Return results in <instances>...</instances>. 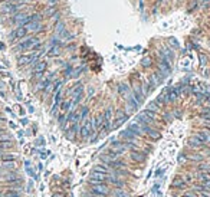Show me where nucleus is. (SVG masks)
<instances>
[{
	"instance_id": "f257e3e1",
	"label": "nucleus",
	"mask_w": 210,
	"mask_h": 197,
	"mask_svg": "<svg viewBox=\"0 0 210 197\" xmlns=\"http://www.w3.org/2000/svg\"><path fill=\"white\" fill-rule=\"evenodd\" d=\"M88 191H91L92 194L98 197H109L112 193V189L109 187L107 183H101V181H88Z\"/></svg>"
},
{
	"instance_id": "f03ea898",
	"label": "nucleus",
	"mask_w": 210,
	"mask_h": 197,
	"mask_svg": "<svg viewBox=\"0 0 210 197\" xmlns=\"http://www.w3.org/2000/svg\"><path fill=\"white\" fill-rule=\"evenodd\" d=\"M36 48H40V43H39L38 39L27 38L17 45L16 50H36Z\"/></svg>"
},
{
	"instance_id": "7ed1b4c3",
	"label": "nucleus",
	"mask_w": 210,
	"mask_h": 197,
	"mask_svg": "<svg viewBox=\"0 0 210 197\" xmlns=\"http://www.w3.org/2000/svg\"><path fill=\"white\" fill-rule=\"evenodd\" d=\"M128 114H127V111H124V109H117L115 111V118H114V121L111 122V127H112V130H115V128H118V127H121L124 122L128 119Z\"/></svg>"
},
{
	"instance_id": "20e7f679",
	"label": "nucleus",
	"mask_w": 210,
	"mask_h": 197,
	"mask_svg": "<svg viewBox=\"0 0 210 197\" xmlns=\"http://www.w3.org/2000/svg\"><path fill=\"white\" fill-rule=\"evenodd\" d=\"M107 184L114 187V189H125L128 183H127L125 178H121V177L108 176V178H107Z\"/></svg>"
},
{
	"instance_id": "39448f33",
	"label": "nucleus",
	"mask_w": 210,
	"mask_h": 197,
	"mask_svg": "<svg viewBox=\"0 0 210 197\" xmlns=\"http://www.w3.org/2000/svg\"><path fill=\"white\" fill-rule=\"evenodd\" d=\"M109 148H112V150L115 151V153H117L120 157H122V155H124L127 151H128V148H127V144L124 143V141H121V140H115V138L111 140V145H109Z\"/></svg>"
},
{
	"instance_id": "423d86ee",
	"label": "nucleus",
	"mask_w": 210,
	"mask_h": 197,
	"mask_svg": "<svg viewBox=\"0 0 210 197\" xmlns=\"http://www.w3.org/2000/svg\"><path fill=\"white\" fill-rule=\"evenodd\" d=\"M189 187H190V184H187V183H186V180L183 178V176H176L174 178H173L171 189H176V190L183 191V190H187Z\"/></svg>"
},
{
	"instance_id": "0eeeda50",
	"label": "nucleus",
	"mask_w": 210,
	"mask_h": 197,
	"mask_svg": "<svg viewBox=\"0 0 210 197\" xmlns=\"http://www.w3.org/2000/svg\"><path fill=\"white\" fill-rule=\"evenodd\" d=\"M187 147H189L190 150H193V151H197V150H203V148L206 147V144L202 143L196 135H191V137L187 140Z\"/></svg>"
},
{
	"instance_id": "6e6552de",
	"label": "nucleus",
	"mask_w": 210,
	"mask_h": 197,
	"mask_svg": "<svg viewBox=\"0 0 210 197\" xmlns=\"http://www.w3.org/2000/svg\"><path fill=\"white\" fill-rule=\"evenodd\" d=\"M130 160L132 161V163L143 164V163H145V160H147V155L141 153V148H140V150H131V151H130Z\"/></svg>"
},
{
	"instance_id": "1a4fd4ad",
	"label": "nucleus",
	"mask_w": 210,
	"mask_h": 197,
	"mask_svg": "<svg viewBox=\"0 0 210 197\" xmlns=\"http://www.w3.org/2000/svg\"><path fill=\"white\" fill-rule=\"evenodd\" d=\"M117 91L118 94L121 95L124 99H128V97H131L132 95V91H131V86H128V84H124V82H121V84H118L117 86Z\"/></svg>"
},
{
	"instance_id": "9d476101",
	"label": "nucleus",
	"mask_w": 210,
	"mask_h": 197,
	"mask_svg": "<svg viewBox=\"0 0 210 197\" xmlns=\"http://www.w3.org/2000/svg\"><path fill=\"white\" fill-rule=\"evenodd\" d=\"M128 130H130L132 134L137 135L138 138H145V134H144V131L141 130V125H140L137 121L132 122V124H130V125H128Z\"/></svg>"
},
{
	"instance_id": "9b49d317",
	"label": "nucleus",
	"mask_w": 210,
	"mask_h": 197,
	"mask_svg": "<svg viewBox=\"0 0 210 197\" xmlns=\"http://www.w3.org/2000/svg\"><path fill=\"white\" fill-rule=\"evenodd\" d=\"M138 102H137V101H135V98L132 97V95H131V97H128V99H127V114H128V115H131V114L132 112H135V111H137V108H138Z\"/></svg>"
},
{
	"instance_id": "f8f14e48",
	"label": "nucleus",
	"mask_w": 210,
	"mask_h": 197,
	"mask_svg": "<svg viewBox=\"0 0 210 197\" xmlns=\"http://www.w3.org/2000/svg\"><path fill=\"white\" fill-rule=\"evenodd\" d=\"M92 171H98V173H102V174H107V176H111L112 174V170L108 167V166H105V164L99 163L97 164L95 167L92 168Z\"/></svg>"
},
{
	"instance_id": "ddd939ff",
	"label": "nucleus",
	"mask_w": 210,
	"mask_h": 197,
	"mask_svg": "<svg viewBox=\"0 0 210 197\" xmlns=\"http://www.w3.org/2000/svg\"><path fill=\"white\" fill-rule=\"evenodd\" d=\"M107 178H108L107 174H102V173H98V171H91V176H89V180L101 181V183H107Z\"/></svg>"
},
{
	"instance_id": "4468645a",
	"label": "nucleus",
	"mask_w": 210,
	"mask_h": 197,
	"mask_svg": "<svg viewBox=\"0 0 210 197\" xmlns=\"http://www.w3.org/2000/svg\"><path fill=\"white\" fill-rule=\"evenodd\" d=\"M79 130H81L79 122H75V124H72V125H71V130L66 132V137H68V138H71V140H74V138H75V135L79 132Z\"/></svg>"
},
{
	"instance_id": "2eb2a0df",
	"label": "nucleus",
	"mask_w": 210,
	"mask_h": 197,
	"mask_svg": "<svg viewBox=\"0 0 210 197\" xmlns=\"http://www.w3.org/2000/svg\"><path fill=\"white\" fill-rule=\"evenodd\" d=\"M48 68V63L45 61H40L39 63H36V66H35L33 72L36 73V76H42V73L45 72V69Z\"/></svg>"
},
{
	"instance_id": "dca6fc26",
	"label": "nucleus",
	"mask_w": 210,
	"mask_h": 197,
	"mask_svg": "<svg viewBox=\"0 0 210 197\" xmlns=\"http://www.w3.org/2000/svg\"><path fill=\"white\" fill-rule=\"evenodd\" d=\"M187 160H190V161H193V163H203L204 161V157H203L202 154H199V153H191V154H187Z\"/></svg>"
},
{
	"instance_id": "f3484780",
	"label": "nucleus",
	"mask_w": 210,
	"mask_h": 197,
	"mask_svg": "<svg viewBox=\"0 0 210 197\" xmlns=\"http://www.w3.org/2000/svg\"><path fill=\"white\" fill-rule=\"evenodd\" d=\"M2 197H22V194L17 189H6Z\"/></svg>"
},
{
	"instance_id": "a211bd4d",
	"label": "nucleus",
	"mask_w": 210,
	"mask_h": 197,
	"mask_svg": "<svg viewBox=\"0 0 210 197\" xmlns=\"http://www.w3.org/2000/svg\"><path fill=\"white\" fill-rule=\"evenodd\" d=\"M40 23H39V22H30V23H27V25H26V29H27V32H35V30H36V32H39V30H42V27H40Z\"/></svg>"
},
{
	"instance_id": "6ab92c4d",
	"label": "nucleus",
	"mask_w": 210,
	"mask_h": 197,
	"mask_svg": "<svg viewBox=\"0 0 210 197\" xmlns=\"http://www.w3.org/2000/svg\"><path fill=\"white\" fill-rule=\"evenodd\" d=\"M111 196L112 197H130V194H128V191L125 189H114Z\"/></svg>"
},
{
	"instance_id": "aec40b11",
	"label": "nucleus",
	"mask_w": 210,
	"mask_h": 197,
	"mask_svg": "<svg viewBox=\"0 0 210 197\" xmlns=\"http://www.w3.org/2000/svg\"><path fill=\"white\" fill-rule=\"evenodd\" d=\"M15 35H16V39H23L27 35V29L25 26H19L16 30H15Z\"/></svg>"
},
{
	"instance_id": "412c9836",
	"label": "nucleus",
	"mask_w": 210,
	"mask_h": 197,
	"mask_svg": "<svg viewBox=\"0 0 210 197\" xmlns=\"http://www.w3.org/2000/svg\"><path fill=\"white\" fill-rule=\"evenodd\" d=\"M147 109H150V111H153V112H157V114H160V112H161V109H160V105L157 104L156 101H151V102L148 104Z\"/></svg>"
},
{
	"instance_id": "4be33fe9",
	"label": "nucleus",
	"mask_w": 210,
	"mask_h": 197,
	"mask_svg": "<svg viewBox=\"0 0 210 197\" xmlns=\"http://www.w3.org/2000/svg\"><path fill=\"white\" fill-rule=\"evenodd\" d=\"M13 147V141H0V150L2 151H6V150H10Z\"/></svg>"
},
{
	"instance_id": "5701e85b",
	"label": "nucleus",
	"mask_w": 210,
	"mask_h": 197,
	"mask_svg": "<svg viewBox=\"0 0 210 197\" xmlns=\"http://www.w3.org/2000/svg\"><path fill=\"white\" fill-rule=\"evenodd\" d=\"M104 119L108 122H112V108L108 107V108L105 109V114H104Z\"/></svg>"
},
{
	"instance_id": "b1692460",
	"label": "nucleus",
	"mask_w": 210,
	"mask_h": 197,
	"mask_svg": "<svg viewBox=\"0 0 210 197\" xmlns=\"http://www.w3.org/2000/svg\"><path fill=\"white\" fill-rule=\"evenodd\" d=\"M151 65H153V61H151V58H150V56H145V58L141 61V66L145 68V69H147V68H150Z\"/></svg>"
},
{
	"instance_id": "393cba45",
	"label": "nucleus",
	"mask_w": 210,
	"mask_h": 197,
	"mask_svg": "<svg viewBox=\"0 0 210 197\" xmlns=\"http://www.w3.org/2000/svg\"><path fill=\"white\" fill-rule=\"evenodd\" d=\"M88 112H89V108H88V107H84V108L79 109L81 119H82V121H84V119H86V117H88Z\"/></svg>"
},
{
	"instance_id": "a878e982",
	"label": "nucleus",
	"mask_w": 210,
	"mask_h": 197,
	"mask_svg": "<svg viewBox=\"0 0 210 197\" xmlns=\"http://www.w3.org/2000/svg\"><path fill=\"white\" fill-rule=\"evenodd\" d=\"M59 53H61V48H59V46H53L51 50H49V53H48V55H49V56H56V55H59Z\"/></svg>"
},
{
	"instance_id": "bb28decb",
	"label": "nucleus",
	"mask_w": 210,
	"mask_h": 197,
	"mask_svg": "<svg viewBox=\"0 0 210 197\" xmlns=\"http://www.w3.org/2000/svg\"><path fill=\"white\" fill-rule=\"evenodd\" d=\"M55 12H56V7H49L45 10V15L46 16H52V13H55Z\"/></svg>"
},
{
	"instance_id": "cd10ccee",
	"label": "nucleus",
	"mask_w": 210,
	"mask_h": 197,
	"mask_svg": "<svg viewBox=\"0 0 210 197\" xmlns=\"http://www.w3.org/2000/svg\"><path fill=\"white\" fill-rule=\"evenodd\" d=\"M62 30H63V23H58V25H56V30H55V32H56V33H61Z\"/></svg>"
},
{
	"instance_id": "c85d7f7f",
	"label": "nucleus",
	"mask_w": 210,
	"mask_h": 197,
	"mask_svg": "<svg viewBox=\"0 0 210 197\" xmlns=\"http://www.w3.org/2000/svg\"><path fill=\"white\" fill-rule=\"evenodd\" d=\"M196 197H210V191H203V193H197Z\"/></svg>"
},
{
	"instance_id": "c756f323",
	"label": "nucleus",
	"mask_w": 210,
	"mask_h": 197,
	"mask_svg": "<svg viewBox=\"0 0 210 197\" xmlns=\"http://www.w3.org/2000/svg\"><path fill=\"white\" fill-rule=\"evenodd\" d=\"M82 197H98V196H95V194H92L91 191H85L84 194H82Z\"/></svg>"
},
{
	"instance_id": "7c9ffc66",
	"label": "nucleus",
	"mask_w": 210,
	"mask_h": 197,
	"mask_svg": "<svg viewBox=\"0 0 210 197\" xmlns=\"http://www.w3.org/2000/svg\"><path fill=\"white\" fill-rule=\"evenodd\" d=\"M200 59H202V65H204V63H206V56H204V55H200Z\"/></svg>"
}]
</instances>
